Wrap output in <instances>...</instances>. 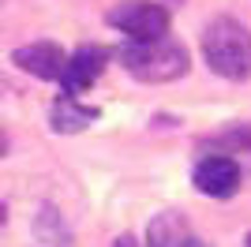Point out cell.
<instances>
[{
    "mask_svg": "<svg viewBox=\"0 0 251 247\" xmlns=\"http://www.w3.org/2000/svg\"><path fill=\"white\" fill-rule=\"evenodd\" d=\"M202 56L210 72L229 82L251 79V30L232 15H218L202 30Z\"/></svg>",
    "mask_w": 251,
    "mask_h": 247,
    "instance_id": "1",
    "label": "cell"
},
{
    "mask_svg": "<svg viewBox=\"0 0 251 247\" xmlns=\"http://www.w3.org/2000/svg\"><path fill=\"white\" fill-rule=\"evenodd\" d=\"M120 64H124L127 72L135 75V79L143 82H173L180 79V75L188 72V49L184 45H176V41H127V45H120Z\"/></svg>",
    "mask_w": 251,
    "mask_h": 247,
    "instance_id": "2",
    "label": "cell"
},
{
    "mask_svg": "<svg viewBox=\"0 0 251 247\" xmlns=\"http://www.w3.org/2000/svg\"><path fill=\"white\" fill-rule=\"evenodd\" d=\"M109 26H116L127 41H161L169 38V11L157 0H120L109 11Z\"/></svg>",
    "mask_w": 251,
    "mask_h": 247,
    "instance_id": "3",
    "label": "cell"
},
{
    "mask_svg": "<svg viewBox=\"0 0 251 247\" xmlns=\"http://www.w3.org/2000/svg\"><path fill=\"white\" fill-rule=\"evenodd\" d=\"M195 187H199L202 195L210 198H229L236 195V187H240V165L232 161V157L225 154H210L202 157L199 165H195Z\"/></svg>",
    "mask_w": 251,
    "mask_h": 247,
    "instance_id": "4",
    "label": "cell"
},
{
    "mask_svg": "<svg viewBox=\"0 0 251 247\" xmlns=\"http://www.w3.org/2000/svg\"><path fill=\"white\" fill-rule=\"evenodd\" d=\"M105 60H109V52L101 49V45H79V49L68 56V68H64V75H60V86H64V94H83V90H90L98 82V75L105 72Z\"/></svg>",
    "mask_w": 251,
    "mask_h": 247,
    "instance_id": "5",
    "label": "cell"
},
{
    "mask_svg": "<svg viewBox=\"0 0 251 247\" xmlns=\"http://www.w3.org/2000/svg\"><path fill=\"white\" fill-rule=\"evenodd\" d=\"M11 60L19 64L23 72L38 75V79H60L64 68H68V56H64V49L56 45V41H34V45H23V49H15Z\"/></svg>",
    "mask_w": 251,
    "mask_h": 247,
    "instance_id": "6",
    "label": "cell"
},
{
    "mask_svg": "<svg viewBox=\"0 0 251 247\" xmlns=\"http://www.w3.org/2000/svg\"><path fill=\"white\" fill-rule=\"evenodd\" d=\"M49 120H52V131L75 135V131H83L86 124H94V120H98V109H90V105H79L72 94H64L60 101L52 105Z\"/></svg>",
    "mask_w": 251,
    "mask_h": 247,
    "instance_id": "7",
    "label": "cell"
},
{
    "mask_svg": "<svg viewBox=\"0 0 251 247\" xmlns=\"http://www.w3.org/2000/svg\"><path fill=\"white\" fill-rule=\"evenodd\" d=\"M188 236L191 232L180 221V214H157L147 228V247H184Z\"/></svg>",
    "mask_w": 251,
    "mask_h": 247,
    "instance_id": "8",
    "label": "cell"
},
{
    "mask_svg": "<svg viewBox=\"0 0 251 247\" xmlns=\"http://www.w3.org/2000/svg\"><path fill=\"white\" fill-rule=\"evenodd\" d=\"M202 146H210V150H218V154H225V157H229V150L232 154H251V120L248 124H232L225 131L202 139Z\"/></svg>",
    "mask_w": 251,
    "mask_h": 247,
    "instance_id": "9",
    "label": "cell"
},
{
    "mask_svg": "<svg viewBox=\"0 0 251 247\" xmlns=\"http://www.w3.org/2000/svg\"><path fill=\"white\" fill-rule=\"evenodd\" d=\"M184 247H210V244H206V240H199V236H188V240H184Z\"/></svg>",
    "mask_w": 251,
    "mask_h": 247,
    "instance_id": "10",
    "label": "cell"
},
{
    "mask_svg": "<svg viewBox=\"0 0 251 247\" xmlns=\"http://www.w3.org/2000/svg\"><path fill=\"white\" fill-rule=\"evenodd\" d=\"M4 150H8V135L0 131V157H4Z\"/></svg>",
    "mask_w": 251,
    "mask_h": 247,
    "instance_id": "11",
    "label": "cell"
},
{
    "mask_svg": "<svg viewBox=\"0 0 251 247\" xmlns=\"http://www.w3.org/2000/svg\"><path fill=\"white\" fill-rule=\"evenodd\" d=\"M4 217H8V210H4V202H0V225H4Z\"/></svg>",
    "mask_w": 251,
    "mask_h": 247,
    "instance_id": "12",
    "label": "cell"
},
{
    "mask_svg": "<svg viewBox=\"0 0 251 247\" xmlns=\"http://www.w3.org/2000/svg\"><path fill=\"white\" fill-rule=\"evenodd\" d=\"M244 247H251V232H248V240H244Z\"/></svg>",
    "mask_w": 251,
    "mask_h": 247,
    "instance_id": "13",
    "label": "cell"
}]
</instances>
